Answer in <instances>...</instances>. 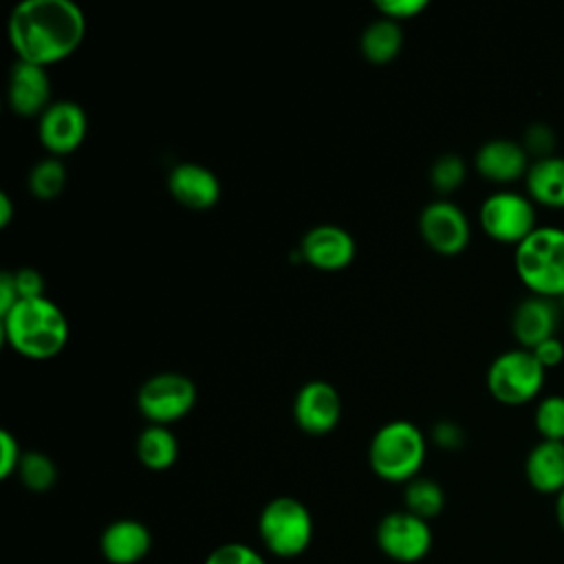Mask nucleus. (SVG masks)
I'll return each mask as SVG.
<instances>
[{"label": "nucleus", "instance_id": "dca6fc26", "mask_svg": "<svg viewBox=\"0 0 564 564\" xmlns=\"http://www.w3.org/2000/svg\"><path fill=\"white\" fill-rule=\"evenodd\" d=\"M9 106L20 117L42 115L51 101V77L44 66L18 59L9 73Z\"/></svg>", "mask_w": 564, "mask_h": 564}, {"label": "nucleus", "instance_id": "f3484780", "mask_svg": "<svg viewBox=\"0 0 564 564\" xmlns=\"http://www.w3.org/2000/svg\"><path fill=\"white\" fill-rule=\"evenodd\" d=\"M167 189L181 205L196 212L214 207L220 198L218 176L194 161H183L170 170Z\"/></svg>", "mask_w": 564, "mask_h": 564}, {"label": "nucleus", "instance_id": "4c0bfd02", "mask_svg": "<svg viewBox=\"0 0 564 564\" xmlns=\"http://www.w3.org/2000/svg\"><path fill=\"white\" fill-rule=\"evenodd\" d=\"M557 304H560V308H562V315H564V297H562V300H557Z\"/></svg>", "mask_w": 564, "mask_h": 564}, {"label": "nucleus", "instance_id": "4468645a", "mask_svg": "<svg viewBox=\"0 0 564 564\" xmlns=\"http://www.w3.org/2000/svg\"><path fill=\"white\" fill-rule=\"evenodd\" d=\"M560 317L562 308L555 300L529 293L511 313V333L520 348L533 350L538 344L555 337Z\"/></svg>", "mask_w": 564, "mask_h": 564}, {"label": "nucleus", "instance_id": "20e7f679", "mask_svg": "<svg viewBox=\"0 0 564 564\" xmlns=\"http://www.w3.org/2000/svg\"><path fill=\"white\" fill-rule=\"evenodd\" d=\"M427 443L419 425L405 419L383 423L368 445L372 471L388 482H410L425 463Z\"/></svg>", "mask_w": 564, "mask_h": 564}, {"label": "nucleus", "instance_id": "412c9836", "mask_svg": "<svg viewBox=\"0 0 564 564\" xmlns=\"http://www.w3.org/2000/svg\"><path fill=\"white\" fill-rule=\"evenodd\" d=\"M403 46V31L399 22L390 18H379L370 22L359 40L361 55L372 64H388L392 62Z\"/></svg>", "mask_w": 564, "mask_h": 564}, {"label": "nucleus", "instance_id": "72a5a7b5", "mask_svg": "<svg viewBox=\"0 0 564 564\" xmlns=\"http://www.w3.org/2000/svg\"><path fill=\"white\" fill-rule=\"evenodd\" d=\"M531 352L535 355V359L542 364L544 370L555 368V366H560L564 361V344H562V339L557 335L546 339V341H542V344H538Z\"/></svg>", "mask_w": 564, "mask_h": 564}, {"label": "nucleus", "instance_id": "a878e982", "mask_svg": "<svg viewBox=\"0 0 564 564\" xmlns=\"http://www.w3.org/2000/svg\"><path fill=\"white\" fill-rule=\"evenodd\" d=\"M533 423L542 441L564 443V397L551 394L540 399L533 412Z\"/></svg>", "mask_w": 564, "mask_h": 564}, {"label": "nucleus", "instance_id": "2f4dec72", "mask_svg": "<svg viewBox=\"0 0 564 564\" xmlns=\"http://www.w3.org/2000/svg\"><path fill=\"white\" fill-rule=\"evenodd\" d=\"M13 280L20 293V300H31V297H42L44 295V278L37 269L33 267H22L13 271Z\"/></svg>", "mask_w": 564, "mask_h": 564}, {"label": "nucleus", "instance_id": "1a4fd4ad", "mask_svg": "<svg viewBox=\"0 0 564 564\" xmlns=\"http://www.w3.org/2000/svg\"><path fill=\"white\" fill-rule=\"evenodd\" d=\"M419 231L425 245L441 256L465 251L471 238L467 214L452 200L438 198L427 203L419 214Z\"/></svg>", "mask_w": 564, "mask_h": 564}, {"label": "nucleus", "instance_id": "393cba45", "mask_svg": "<svg viewBox=\"0 0 564 564\" xmlns=\"http://www.w3.org/2000/svg\"><path fill=\"white\" fill-rule=\"evenodd\" d=\"M18 476L26 489L42 494L55 485L57 467L51 460V456H46L42 452H24L20 467H18Z\"/></svg>", "mask_w": 564, "mask_h": 564}, {"label": "nucleus", "instance_id": "c9c22d12", "mask_svg": "<svg viewBox=\"0 0 564 564\" xmlns=\"http://www.w3.org/2000/svg\"><path fill=\"white\" fill-rule=\"evenodd\" d=\"M13 218V200L7 192H0V227H7Z\"/></svg>", "mask_w": 564, "mask_h": 564}, {"label": "nucleus", "instance_id": "7c9ffc66", "mask_svg": "<svg viewBox=\"0 0 564 564\" xmlns=\"http://www.w3.org/2000/svg\"><path fill=\"white\" fill-rule=\"evenodd\" d=\"M375 7L381 11L383 18L399 22L421 13L427 7V2L425 0H377Z\"/></svg>", "mask_w": 564, "mask_h": 564}, {"label": "nucleus", "instance_id": "c756f323", "mask_svg": "<svg viewBox=\"0 0 564 564\" xmlns=\"http://www.w3.org/2000/svg\"><path fill=\"white\" fill-rule=\"evenodd\" d=\"M24 452L18 445V438L2 430L0 432V478H9L13 471H18L20 460H22Z\"/></svg>", "mask_w": 564, "mask_h": 564}, {"label": "nucleus", "instance_id": "ddd939ff", "mask_svg": "<svg viewBox=\"0 0 564 564\" xmlns=\"http://www.w3.org/2000/svg\"><path fill=\"white\" fill-rule=\"evenodd\" d=\"M355 238L339 225H315L300 242V256L319 271H341L355 260Z\"/></svg>", "mask_w": 564, "mask_h": 564}, {"label": "nucleus", "instance_id": "6e6552de", "mask_svg": "<svg viewBox=\"0 0 564 564\" xmlns=\"http://www.w3.org/2000/svg\"><path fill=\"white\" fill-rule=\"evenodd\" d=\"M196 405V383L183 372H156L137 392V408L152 425H170Z\"/></svg>", "mask_w": 564, "mask_h": 564}, {"label": "nucleus", "instance_id": "423d86ee", "mask_svg": "<svg viewBox=\"0 0 564 564\" xmlns=\"http://www.w3.org/2000/svg\"><path fill=\"white\" fill-rule=\"evenodd\" d=\"M546 370L527 348L500 352L487 368V390L502 405H524L544 388Z\"/></svg>", "mask_w": 564, "mask_h": 564}, {"label": "nucleus", "instance_id": "cd10ccee", "mask_svg": "<svg viewBox=\"0 0 564 564\" xmlns=\"http://www.w3.org/2000/svg\"><path fill=\"white\" fill-rule=\"evenodd\" d=\"M205 564H267V560L251 546L242 542H227L216 546Z\"/></svg>", "mask_w": 564, "mask_h": 564}, {"label": "nucleus", "instance_id": "f8f14e48", "mask_svg": "<svg viewBox=\"0 0 564 564\" xmlns=\"http://www.w3.org/2000/svg\"><path fill=\"white\" fill-rule=\"evenodd\" d=\"M341 416V399L333 383L313 379L300 386L293 399V419L300 430L313 436L328 434Z\"/></svg>", "mask_w": 564, "mask_h": 564}, {"label": "nucleus", "instance_id": "e433bc0d", "mask_svg": "<svg viewBox=\"0 0 564 564\" xmlns=\"http://www.w3.org/2000/svg\"><path fill=\"white\" fill-rule=\"evenodd\" d=\"M555 520H557L560 529L564 531V489L555 496Z\"/></svg>", "mask_w": 564, "mask_h": 564}, {"label": "nucleus", "instance_id": "b1692460", "mask_svg": "<svg viewBox=\"0 0 564 564\" xmlns=\"http://www.w3.org/2000/svg\"><path fill=\"white\" fill-rule=\"evenodd\" d=\"M66 185V167L57 156L37 161L29 172V189L40 200H53Z\"/></svg>", "mask_w": 564, "mask_h": 564}, {"label": "nucleus", "instance_id": "0eeeda50", "mask_svg": "<svg viewBox=\"0 0 564 564\" xmlns=\"http://www.w3.org/2000/svg\"><path fill=\"white\" fill-rule=\"evenodd\" d=\"M478 223L491 240L513 247L540 227L535 203L527 194L513 189L489 194L478 209Z\"/></svg>", "mask_w": 564, "mask_h": 564}, {"label": "nucleus", "instance_id": "f704fd0d", "mask_svg": "<svg viewBox=\"0 0 564 564\" xmlns=\"http://www.w3.org/2000/svg\"><path fill=\"white\" fill-rule=\"evenodd\" d=\"M20 302V293L13 280V271L0 273V317L7 315Z\"/></svg>", "mask_w": 564, "mask_h": 564}, {"label": "nucleus", "instance_id": "c85d7f7f", "mask_svg": "<svg viewBox=\"0 0 564 564\" xmlns=\"http://www.w3.org/2000/svg\"><path fill=\"white\" fill-rule=\"evenodd\" d=\"M527 150L529 156H533V161L538 159H546V156H553L555 152V132L544 126V123H533L524 130V137L520 141Z\"/></svg>", "mask_w": 564, "mask_h": 564}, {"label": "nucleus", "instance_id": "f257e3e1", "mask_svg": "<svg viewBox=\"0 0 564 564\" xmlns=\"http://www.w3.org/2000/svg\"><path fill=\"white\" fill-rule=\"evenodd\" d=\"M7 33L18 59L46 68L77 51L86 15L73 0H22L9 13Z\"/></svg>", "mask_w": 564, "mask_h": 564}, {"label": "nucleus", "instance_id": "f03ea898", "mask_svg": "<svg viewBox=\"0 0 564 564\" xmlns=\"http://www.w3.org/2000/svg\"><path fill=\"white\" fill-rule=\"evenodd\" d=\"M0 322L2 339L18 355L33 361H46L59 355L70 335L64 311L46 295L20 300Z\"/></svg>", "mask_w": 564, "mask_h": 564}, {"label": "nucleus", "instance_id": "4be33fe9", "mask_svg": "<svg viewBox=\"0 0 564 564\" xmlns=\"http://www.w3.org/2000/svg\"><path fill=\"white\" fill-rule=\"evenodd\" d=\"M137 456L152 471L170 469L178 458V441L167 425L150 423L137 438Z\"/></svg>", "mask_w": 564, "mask_h": 564}, {"label": "nucleus", "instance_id": "6ab92c4d", "mask_svg": "<svg viewBox=\"0 0 564 564\" xmlns=\"http://www.w3.org/2000/svg\"><path fill=\"white\" fill-rule=\"evenodd\" d=\"M524 476L531 489L544 496H557L564 489V443L540 441L524 460Z\"/></svg>", "mask_w": 564, "mask_h": 564}, {"label": "nucleus", "instance_id": "bb28decb", "mask_svg": "<svg viewBox=\"0 0 564 564\" xmlns=\"http://www.w3.org/2000/svg\"><path fill=\"white\" fill-rule=\"evenodd\" d=\"M467 178V165L458 154H441L430 170V183L438 194L456 192Z\"/></svg>", "mask_w": 564, "mask_h": 564}, {"label": "nucleus", "instance_id": "473e14b6", "mask_svg": "<svg viewBox=\"0 0 564 564\" xmlns=\"http://www.w3.org/2000/svg\"><path fill=\"white\" fill-rule=\"evenodd\" d=\"M432 438L443 449H458L465 443V432L454 421H438L432 427Z\"/></svg>", "mask_w": 564, "mask_h": 564}, {"label": "nucleus", "instance_id": "aec40b11", "mask_svg": "<svg viewBox=\"0 0 564 564\" xmlns=\"http://www.w3.org/2000/svg\"><path fill=\"white\" fill-rule=\"evenodd\" d=\"M527 196L549 209H564V156L553 154L531 161L524 176Z\"/></svg>", "mask_w": 564, "mask_h": 564}, {"label": "nucleus", "instance_id": "9b49d317", "mask_svg": "<svg viewBox=\"0 0 564 564\" xmlns=\"http://www.w3.org/2000/svg\"><path fill=\"white\" fill-rule=\"evenodd\" d=\"M86 132L88 117L77 101L57 99L40 115L37 137L53 156L75 152L86 139Z\"/></svg>", "mask_w": 564, "mask_h": 564}, {"label": "nucleus", "instance_id": "7ed1b4c3", "mask_svg": "<svg viewBox=\"0 0 564 564\" xmlns=\"http://www.w3.org/2000/svg\"><path fill=\"white\" fill-rule=\"evenodd\" d=\"M516 275L531 295L564 297V229L540 225L513 249Z\"/></svg>", "mask_w": 564, "mask_h": 564}, {"label": "nucleus", "instance_id": "9d476101", "mask_svg": "<svg viewBox=\"0 0 564 564\" xmlns=\"http://www.w3.org/2000/svg\"><path fill=\"white\" fill-rule=\"evenodd\" d=\"M377 544L390 560L412 564L430 553L432 529L410 511H392L377 527Z\"/></svg>", "mask_w": 564, "mask_h": 564}, {"label": "nucleus", "instance_id": "2eb2a0df", "mask_svg": "<svg viewBox=\"0 0 564 564\" xmlns=\"http://www.w3.org/2000/svg\"><path fill=\"white\" fill-rule=\"evenodd\" d=\"M474 165H476V172L485 181L507 185V183H516L527 176L531 156L527 154V150L520 141L498 137V139L485 141L476 150Z\"/></svg>", "mask_w": 564, "mask_h": 564}, {"label": "nucleus", "instance_id": "a211bd4d", "mask_svg": "<svg viewBox=\"0 0 564 564\" xmlns=\"http://www.w3.org/2000/svg\"><path fill=\"white\" fill-rule=\"evenodd\" d=\"M150 546L152 538L148 527L132 518L110 522L99 538L101 555L110 564H137L148 555Z\"/></svg>", "mask_w": 564, "mask_h": 564}, {"label": "nucleus", "instance_id": "39448f33", "mask_svg": "<svg viewBox=\"0 0 564 564\" xmlns=\"http://www.w3.org/2000/svg\"><path fill=\"white\" fill-rule=\"evenodd\" d=\"M258 533L269 553L278 557H297L308 549L313 538L311 511L297 498L278 496L262 507Z\"/></svg>", "mask_w": 564, "mask_h": 564}, {"label": "nucleus", "instance_id": "5701e85b", "mask_svg": "<svg viewBox=\"0 0 564 564\" xmlns=\"http://www.w3.org/2000/svg\"><path fill=\"white\" fill-rule=\"evenodd\" d=\"M403 500H405V511L423 520L436 518L445 507V494L441 485L432 478H419V476L405 485Z\"/></svg>", "mask_w": 564, "mask_h": 564}]
</instances>
